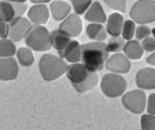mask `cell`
<instances>
[{
    "label": "cell",
    "mask_w": 155,
    "mask_h": 130,
    "mask_svg": "<svg viewBox=\"0 0 155 130\" xmlns=\"http://www.w3.org/2000/svg\"><path fill=\"white\" fill-rule=\"evenodd\" d=\"M152 34H153V38L155 39V27H154L153 30H152Z\"/></svg>",
    "instance_id": "36"
},
{
    "label": "cell",
    "mask_w": 155,
    "mask_h": 130,
    "mask_svg": "<svg viewBox=\"0 0 155 130\" xmlns=\"http://www.w3.org/2000/svg\"><path fill=\"white\" fill-rule=\"evenodd\" d=\"M15 51V45L12 43V40H6V39L0 40V57L9 58L13 56Z\"/></svg>",
    "instance_id": "22"
},
{
    "label": "cell",
    "mask_w": 155,
    "mask_h": 130,
    "mask_svg": "<svg viewBox=\"0 0 155 130\" xmlns=\"http://www.w3.org/2000/svg\"><path fill=\"white\" fill-rule=\"evenodd\" d=\"M8 27H9L8 37L13 42H18L23 38H26L28 32L30 31L32 26L28 19L21 17V16H16L9 23Z\"/></svg>",
    "instance_id": "8"
},
{
    "label": "cell",
    "mask_w": 155,
    "mask_h": 130,
    "mask_svg": "<svg viewBox=\"0 0 155 130\" xmlns=\"http://www.w3.org/2000/svg\"><path fill=\"white\" fill-rule=\"evenodd\" d=\"M85 18L93 24H103L106 21V15L99 2H94L86 13Z\"/></svg>",
    "instance_id": "16"
},
{
    "label": "cell",
    "mask_w": 155,
    "mask_h": 130,
    "mask_svg": "<svg viewBox=\"0 0 155 130\" xmlns=\"http://www.w3.org/2000/svg\"><path fill=\"white\" fill-rule=\"evenodd\" d=\"M71 5H73L74 11L78 14H82L86 11V9H88V7L92 5V2L90 0H81V1H77V0H73L71 1Z\"/></svg>",
    "instance_id": "27"
},
{
    "label": "cell",
    "mask_w": 155,
    "mask_h": 130,
    "mask_svg": "<svg viewBox=\"0 0 155 130\" xmlns=\"http://www.w3.org/2000/svg\"><path fill=\"white\" fill-rule=\"evenodd\" d=\"M18 74V65L13 58L0 59V79L12 81Z\"/></svg>",
    "instance_id": "11"
},
{
    "label": "cell",
    "mask_w": 155,
    "mask_h": 130,
    "mask_svg": "<svg viewBox=\"0 0 155 130\" xmlns=\"http://www.w3.org/2000/svg\"><path fill=\"white\" fill-rule=\"evenodd\" d=\"M29 17L32 23H34L36 26L46 24L49 18L48 8L44 4L34 5L29 10Z\"/></svg>",
    "instance_id": "14"
},
{
    "label": "cell",
    "mask_w": 155,
    "mask_h": 130,
    "mask_svg": "<svg viewBox=\"0 0 155 130\" xmlns=\"http://www.w3.org/2000/svg\"><path fill=\"white\" fill-rule=\"evenodd\" d=\"M147 63H149V64L155 66V52H154L153 54H151L150 56H148V58H147Z\"/></svg>",
    "instance_id": "34"
},
{
    "label": "cell",
    "mask_w": 155,
    "mask_h": 130,
    "mask_svg": "<svg viewBox=\"0 0 155 130\" xmlns=\"http://www.w3.org/2000/svg\"><path fill=\"white\" fill-rule=\"evenodd\" d=\"M88 37L96 42H103L106 39V31L100 24H90L87 27Z\"/></svg>",
    "instance_id": "20"
},
{
    "label": "cell",
    "mask_w": 155,
    "mask_h": 130,
    "mask_svg": "<svg viewBox=\"0 0 155 130\" xmlns=\"http://www.w3.org/2000/svg\"><path fill=\"white\" fill-rule=\"evenodd\" d=\"M39 66H40V72L42 74V77L47 81L57 79L68 69V64L63 61L62 58L52 54L43 55Z\"/></svg>",
    "instance_id": "3"
},
{
    "label": "cell",
    "mask_w": 155,
    "mask_h": 130,
    "mask_svg": "<svg viewBox=\"0 0 155 130\" xmlns=\"http://www.w3.org/2000/svg\"><path fill=\"white\" fill-rule=\"evenodd\" d=\"M71 37L61 32L60 30H56L51 33V41L52 46L57 50L58 54H59L60 58L64 57V52L68 49V45L71 44Z\"/></svg>",
    "instance_id": "13"
},
{
    "label": "cell",
    "mask_w": 155,
    "mask_h": 130,
    "mask_svg": "<svg viewBox=\"0 0 155 130\" xmlns=\"http://www.w3.org/2000/svg\"><path fill=\"white\" fill-rule=\"evenodd\" d=\"M106 47H107V51L108 52L120 51V50L124 49V39H121L120 37L112 38L108 42V44H106Z\"/></svg>",
    "instance_id": "25"
},
{
    "label": "cell",
    "mask_w": 155,
    "mask_h": 130,
    "mask_svg": "<svg viewBox=\"0 0 155 130\" xmlns=\"http://www.w3.org/2000/svg\"><path fill=\"white\" fill-rule=\"evenodd\" d=\"M124 16L120 13L115 12L110 14V16L107 19V27L106 30L113 38L120 37L123 31L124 27Z\"/></svg>",
    "instance_id": "15"
},
{
    "label": "cell",
    "mask_w": 155,
    "mask_h": 130,
    "mask_svg": "<svg viewBox=\"0 0 155 130\" xmlns=\"http://www.w3.org/2000/svg\"><path fill=\"white\" fill-rule=\"evenodd\" d=\"M147 111L149 115H155V94H151L148 98Z\"/></svg>",
    "instance_id": "32"
},
{
    "label": "cell",
    "mask_w": 155,
    "mask_h": 130,
    "mask_svg": "<svg viewBox=\"0 0 155 130\" xmlns=\"http://www.w3.org/2000/svg\"><path fill=\"white\" fill-rule=\"evenodd\" d=\"M50 9L54 19L61 21L70 14L71 5L65 1H54L50 4Z\"/></svg>",
    "instance_id": "17"
},
{
    "label": "cell",
    "mask_w": 155,
    "mask_h": 130,
    "mask_svg": "<svg viewBox=\"0 0 155 130\" xmlns=\"http://www.w3.org/2000/svg\"><path fill=\"white\" fill-rule=\"evenodd\" d=\"M12 4L13 6V9H15V15H18V16L23 14L27 9V5L26 3H24L23 1H12Z\"/></svg>",
    "instance_id": "31"
},
{
    "label": "cell",
    "mask_w": 155,
    "mask_h": 130,
    "mask_svg": "<svg viewBox=\"0 0 155 130\" xmlns=\"http://www.w3.org/2000/svg\"><path fill=\"white\" fill-rule=\"evenodd\" d=\"M136 82L143 90H154L155 88V69L143 68L137 72Z\"/></svg>",
    "instance_id": "12"
},
{
    "label": "cell",
    "mask_w": 155,
    "mask_h": 130,
    "mask_svg": "<svg viewBox=\"0 0 155 130\" xmlns=\"http://www.w3.org/2000/svg\"><path fill=\"white\" fill-rule=\"evenodd\" d=\"M18 59L21 65L23 66H31L34 63V55H33L31 50L28 48H19L16 52Z\"/></svg>",
    "instance_id": "23"
},
{
    "label": "cell",
    "mask_w": 155,
    "mask_h": 130,
    "mask_svg": "<svg viewBox=\"0 0 155 130\" xmlns=\"http://www.w3.org/2000/svg\"><path fill=\"white\" fill-rule=\"evenodd\" d=\"M82 46H80V44L77 41H71V44L68 45V49L64 52V57L66 60L73 63L79 62L82 59Z\"/></svg>",
    "instance_id": "19"
},
{
    "label": "cell",
    "mask_w": 155,
    "mask_h": 130,
    "mask_svg": "<svg viewBox=\"0 0 155 130\" xmlns=\"http://www.w3.org/2000/svg\"><path fill=\"white\" fill-rule=\"evenodd\" d=\"M123 105L126 109L135 114H141L146 107V95L143 90H135L123 97Z\"/></svg>",
    "instance_id": "7"
},
{
    "label": "cell",
    "mask_w": 155,
    "mask_h": 130,
    "mask_svg": "<svg viewBox=\"0 0 155 130\" xmlns=\"http://www.w3.org/2000/svg\"><path fill=\"white\" fill-rule=\"evenodd\" d=\"M68 78L78 93H85L95 87L99 82L96 72H92L82 63H76L68 66L66 71Z\"/></svg>",
    "instance_id": "1"
},
{
    "label": "cell",
    "mask_w": 155,
    "mask_h": 130,
    "mask_svg": "<svg viewBox=\"0 0 155 130\" xmlns=\"http://www.w3.org/2000/svg\"><path fill=\"white\" fill-rule=\"evenodd\" d=\"M124 52L127 57L132 60H139L143 56L142 45L138 41H129L124 47Z\"/></svg>",
    "instance_id": "18"
},
{
    "label": "cell",
    "mask_w": 155,
    "mask_h": 130,
    "mask_svg": "<svg viewBox=\"0 0 155 130\" xmlns=\"http://www.w3.org/2000/svg\"><path fill=\"white\" fill-rule=\"evenodd\" d=\"M59 30L68 37H77L81 34L83 30L81 18L76 14H70L59 26Z\"/></svg>",
    "instance_id": "10"
},
{
    "label": "cell",
    "mask_w": 155,
    "mask_h": 130,
    "mask_svg": "<svg viewBox=\"0 0 155 130\" xmlns=\"http://www.w3.org/2000/svg\"><path fill=\"white\" fill-rule=\"evenodd\" d=\"M121 34H123L124 40L131 41V39L134 37V35H135V23L134 21H124Z\"/></svg>",
    "instance_id": "24"
},
{
    "label": "cell",
    "mask_w": 155,
    "mask_h": 130,
    "mask_svg": "<svg viewBox=\"0 0 155 130\" xmlns=\"http://www.w3.org/2000/svg\"><path fill=\"white\" fill-rule=\"evenodd\" d=\"M130 15L138 24H145L152 23L155 21V1H137L132 6Z\"/></svg>",
    "instance_id": "5"
},
{
    "label": "cell",
    "mask_w": 155,
    "mask_h": 130,
    "mask_svg": "<svg viewBox=\"0 0 155 130\" xmlns=\"http://www.w3.org/2000/svg\"><path fill=\"white\" fill-rule=\"evenodd\" d=\"M33 3H38V4H41V3H47V2H49L48 0H33Z\"/></svg>",
    "instance_id": "35"
},
{
    "label": "cell",
    "mask_w": 155,
    "mask_h": 130,
    "mask_svg": "<svg viewBox=\"0 0 155 130\" xmlns=\"http://www.w3.org/2000/svg\"><path fill=\"white\" fill-rule=\"evenodd\" d=\"M105 4L107 5L108 7L112 8L114 10H118L120 12H124L126 11V1H105Z\"/></svg>",
    "instance_id": "29"
},
{
    "label": "cell",
    "mask_w": 155,
    "mask_h": 130,
    "mask_svg": "<svg viewBox=\"0 0 155 130\" xmlns=\"http://www.w3.org/2000/svg\"><path fill=\"white\" fill-rule=\"evenodd\" d=\"M127 88V81L120 74H105L101 81V90L108 98H116L123 95Z\"/></svg>",
    "instance_id": "6"
},
{
    "label": "cell",
    "mask_w": 155,
    "mask_h": 130,
    "mask_svg": "<svg viewBox=\"0 0 155 130\" xmlns=\"http://www.w3.org/2000/svg\"><path fill=\"white\" fill-rule=\"evenodd\" d=\"M8 30H9V27H8L6 23L0 21V38H6L8 36Z\"/></svg>",
    "instance_id": "33"
},
{
    "label": "cell",
    "mask_w": 155,
    "mask_h": 130,
    "mask_svg": "<svg viewBox=\"0 0 155 130\" xmlns=\"http://www.w3.org/2000/svg\"><path fill=\"white\" fill-rule=\"evenodd\" d=\"M151 30L146 26H140L136 30V38L138 40H145L146 38L150 37Z\"/></svg>",
    "instance_id": "28"
},
{
    "label": "cell",
    "mask_w": 155,
    "mask_h": 130,
    "mask_svg": "<svg viewBox=\"0 0 155 130\" xmlns=\"http://www.w3.org/2000/svg\"><path fill=\"white\" fill-rule=\"evenodd\" d=\"M15 12L12 2L0 1V21H12L15 18Z\"/></svg>",
    "instance_id": "21"
},
{
    "label": "cell",
    "mask_w": 155,
    "mask_h": 130,
    "mask_svg": "<svg viewBox=\"0 0 155 130\" xmlns=\"http://www.w3.org/2000/svg\"><path fill=\"white\" fill-rule=\"evenodd\" d=\"M26 44L35 51H47L52 47L51 34L42 26H32L26 36Z\"/></svg>",
    "instance_id": "4"
},
{
    "label": "cell",
    "mask_w": 155,
    "mask_h": 130,
    "mask_svg": "<svg viewBox=\"0 0 155 130\" xmlns=\"http://www.w3.org/2000/svg\"><path fill=\"white\" fill-rule=\"evenodd\" d=\"M81 48L83 64L92 72L101 70L108 58L106 44L103 42H92L85 44Z\"/></svg>",
    "instance_id": "2"
},
{
    "label": "cell",
    "mask_w": 155,
    "mask_h": 130,
    "mask_svg": "<svg viewBox=\"0 0 155 130\" xmlns=\"http://www.w3.org/2000/svg\"><path fill=\"white\" fill-rule=\"evenodd\" d=\"M142 48L147 52L155 51V39L153 37H148L145 40H143Z\"/></svg>",
    "instance_id": "30"
},
{
    "label": "cell",
    "mask_w": 155,
    "mask_h": 130,
    "mask_svg": "<svg viewBox=\"0 0 155 130\" xmlns=\"http://www.w3.org/2000/svg\"><path fill=\"white\" fill-rule=\"evenodd\" d=\"M106 68L114 73H128L131 69V63L124 55L118 53L107 60Z\"/></svg>",
    "instance_id": "9"
},
{
    "label": "cell",
    "mask_w": 155,
    "mask_h": 130,
    "mask_svg": "<svg viewBox=\"0 0 155 130\" xmlns=\"http://www.w3.org/2000/svg\"><path fill=\"white\" fill-rule=\"evenodd\" d=\"M142 130H155V116L143 115L141 118Z\"/></svg>",
    "instance_id": "26"
}]
</instances>
